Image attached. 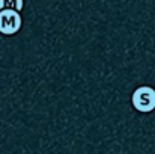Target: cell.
Segmentation results:
<instances>
[{"instance_id":"7a4b0ae2","label":"cell","mask_w":155,"mask_h":154,"mask_svg":"<svg viewBox=\"0 0 155 154\" xmlns=\"http://www.w3.org/2000/svg\"><path fill=\"white\" fill-rule=\"evenodd\" d=\"M21 29V15L15 9H0V32L14 35Z\"/></svg>"},{"instance_id":"6da1fadb","label":"cell","mask_w":155,"mask_h":154,"mask_svg":"<svg viewBox=\"0 0 155 154\" xmlns=\"http://www.w3.org/2000/svg\"><path fill=\"white\" fill-rule=\"evenodd\" d=\"M133 106L142 112L149 113L155 109V89L151 86H140L133 94Z\"/></svg>"},{"instance_id":"3957f363","label":"cell","mask_w":155,"mask_h":154,"mask_svg":"<svg viewBox=\"0 0 155 154\" xmlns=\"http://www.w3.org/2000/svg\"><path fill=\"white\" fill-rule=\"evenodd\" d=\"M15 9V11H21L23 9V0H0V9Z\"/></svg>"}]
</instances>
